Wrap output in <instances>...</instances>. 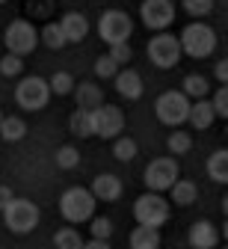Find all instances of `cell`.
Instances as JSON below:
<instances>
[{
    "mask_svg": "<svg viewBox=\"0 0 228 249\" xmlns=\"http://www.w3.org/2000/svg\"><path fill=\"white\" fill-rule=\"evenodd\" d=\"M0 3H6V0H0Z\"/></svg>",
    "mask_w": 228,
    "mask_h": 249,
    "instance_id": "7bdbcfd3",
    "label": "cell"
},
{
    "mask_svg": "<svg viewBox=\"0 0 228 249\" xmlns=\"http://www.w3.org/2000/svg\"><path fill=\"white\" fill-rule=\"evenodd\" d=\"M3 45H6L9 53L27 56V53L36 51V45H39V30L33 27L30 21H24V18H15L6 27V33H3Z\"/></svg>",
    "mask_w": 228,
    "mask_h": 249,
    "instance_id": "52a82bcc",
    "label": "cell"
},
{
    "mask_svg": "<svg viewBox=\"0 0 228 249\" xmlns=\"http://www.w3.org/2000/svg\"><path fill=\"white\" fill-rule=\"evenodd\" d=\"M213 119H216V110H213V104L208 98H195V104H190L187 122L193 124L195 131H208L210 124H213Z\"/></svg>",
    "mask_w": 228,
    "mask_h": 249,
    "instance_id": "e0dca14e",
    "label": "cell"
},
{
    "mask_svg": "<svg viewBox=\"0 0 228 249\" xmlns=\"http://www.w3.org/2000/svg\"><path fill=\"white\" fill-rule=\"evenodd\" d=\"M51 101V83L45 77H24L18 86H15V104L21 110H30V113H36L42 107H48Z\"/></svg>",
    "mask_w": 228,
    "mask_h": 249,
    "instance_id": "5b68a950",
    "label": "cell"
},
{
    "mask_svg": "<svg viewBox=\"0 0 228 249\" xmlns=\"http://www.w3.org/2000/svg\"><path fill=\"white\" fill-rule=\"evenodd\" d=\"M213 74H216V80H219V83H228V59H219V62H216Z\"/></svg>",
    "mask_w": 228,
    "mask_h": 249,
    "instance_id": "8d00e7d4",
    "label": "cell"
},
{
    "mask_svg": "<svg viewBox=\"0 0 228 249\" xmlns=\"http://www.w3.org/2000/svg\"><path fill=\"white\" fill-rule=\"evenodd\" d=\"M169 202L163 199L160 193L148 190L142 193L137 202H134V220L137 226H151V229H160V226H166L169 223Z\"/></svg>",
    "mask_w": 228,
    "mask_h": 249,
    "instance_id": "277c9868",
    "label": "cell"
},
{
    "mask_svg": "<svg viewBox=\"0 0 228 249\" xmlns=\"http://www.w3.org/2000/svg\"><path fill=\"white\" fill-rule=\"evenodd\" d=\"M89 231H92V237L110 240V234H113V223L107 220V216H92V220H89Z\"/></svg>",
    "mask_w": 228,
    "mask_h": 249,
    "instance_id": "836d02e7",
    "label": "cell"
},
{
    "mask_svg": "<svg viewBox=\"0 0 228 249\" xmlns=\"http://www.w3.org/2000/svg\"><path fill=\"white\" fill-rule=\"evenodd\" d=\"M59 27H62V33H65V42H83L89 36V21L80 12H65L59 18Z\"/></svg>",
    "mask_w": 228,
    "mask_h": 249,
    "instance_id": "2e32d148",
    "label": "cell"
},
{
    "mask_svg": "<svg viewBox=\"0 0 228 249\" xmlns=\"http://www.w3.org/2000/svg\"><path fill=\"white\" fill-rule=\"evenodd\" d=\"M116 92L122 98H127V101H137V98H142V77H140V71H134V69H124V71H119L116 77Z\"/></svg>",
    "mask_w": 228,
    "mask_h": 249,
    "instance_id": "9a60e30c",
    "label": "cell"
},
{
    "mask_svg": "<svg viewBox=\"0 0 228 249\" xmlns=\"http://www.w3.org/2000/svg\"><path fill=\"white\" fill-rule=\"evenodd\" d=\"M181 56H184L181 42L175 36H169V33H163V30L148 42V59L154 62L157 69H175L181 62Z\"/></svg>",
    "mask_w": 228,
    "mask_h": 249,
    "instance_id": "30bf717a",
    "label": "cell"
},
{
    "mask_svg": "<svg viewBox=\"0 0 228 249\" xmlns=\"http://www.w3.org/2000/svg\"><path fill=\"white\" fill-rule=\"evenodd\" d=\"M12 196H15V193L9 190V187H0V211H3V208L12 202Z\"/></svg>",
    "mask_w": 228,
    "mask_h": 249,
    "instance_id": "f35d334b",
    "label": "cell"
},
{
    "mask_svg": "<svg viewBox=\"0 0 228 249\" xmlns=\"http://www.w3.org/2000/svg\"><path fill=\"white\" fill-rule=\"evenodd\" d=\"M21 71H24V56L6 53L3 59H0V74H3V77H18Z\"/></svg>",
    "mask_w": 228,
    "mask_h": 249,
    "instance_id": "1f68e13d",
    "label": "cell"
},
{
    "mask_svg": "<svg viewBox=\"0 0 228 249\" xmlns=\"http://www.w3.org/2000/svg\"><path fill=\"white\" fill-rule=\"evenodd\" d=\"M169 196H172V205H181V208H187V205H193L195 199H199V187H195L193 181H175L172 187H169Z\"/></svg>",
    "mask_w": 228,
    "mask_h": 249,
    "instance_id": "ffe728a7",
    "label": "cell"
},
{
    "mask_svg": "<svg viewBox=\"0 0 228 249\" xmlns=\"http://www.w3.org/2000/svg\"><path fill=\"white\" fill-rule=\"evenodd\" d=\"M53 246L56 249H83V237L77 229H59L53 234Z\"/></svg>",
    "mask_w": 228,
    "mask_h": 249,
    "instance_id": "4316f807",
    "label": "cell"
},
{
    "mask_svg": "<svg viewBox=\"0 0 228 249\" xmlns=\"http://www.w3.org/2000/svg\"><path fill=\"white\" fill-rule=\"evenodd\" d=\"M95 196L92 190H86V187H69L62 196H59V213H62V220L65 223H89L92 216H95Z\"/></svg>",
    "mask_w": 228,
    "mask_h": 249,
    "instance_id": "6da1fadb",
    "label": "cell"
},
{
    "mask_svg": "<svg viewBox=\"0 0 228 249\" xmlns=\"http://www.w3.org/2000/svg\"><path fill=\"white\" fill-rule=\"evenodd\" d=\"M225 134H228V131H225Z\"/></svg>",
    "mask_w": 228,
    "mask_h": 249,
    "instance_id": "f6af8a7d",
    "label": "cell"
},
{
    "mask_svg": "<svg viewBox=\"0 0 228 249\" xmlns=\"http://www.w3.org/2000/svg\"><path fill=\"white\" fill-rule=\"evenodd\" d=\"M92 196L98 199V202H116V199H122V181L116 178V175H110V172H104V175H98L95 181H92Z\"/></svg>",
    "mask_w": 228,
    "mask_h": 249,
    "instance_id": "5bb4252c",
    "label": "cell"
},
{
    "mask_svg": "<svg viewBox=\"0 0 228 249\" xmlns=\"http://www.w3.org/2000/svg\"><path fill=\"white\" fill-rule=\"evenodd\" d=\"M48 83H51V95H71L74 92V77L69 71H56Z\"/></svg>",
    "mask_w": 228,
    "mask_h": 249,
    "instance_id": "f1b7e54d",
    "label": "cell"
},
{
    "mask_svg": "<svg viewBox=\"0 0 228 249\" xmlns=\"http://www.w3.org/2000/svg\"><path fill=\"white\" fill-rule=\"evenodd\" d=\"M0 137H3L6 142L24 140V137H27V124H24V119H18V116H3V122H0Z\"/></svg>",
    "mask_w": 228,
    "mask_h": 249,
    "instance_id": "7402d4cb",
    "label": "cell"
},
{
    "mask_svg": "<svg viewBox=\"0 0 228 249\" xmlns=\"http://www.w3.org/2000/svg\"><path fill=\"white\" fill-rule=\"evenodd\" d=\"M95 74L101 77V80H113V77L119 74V62H116L110 53L98 56V59H95Z\"/></svg>",
    "mask_w": 228,
    "mask_h": 249,
    "instance_id": "4dcf8cb0",
    "label": "cell"
},
{
    "mask_svg": "<svg viewBox=\"0 0 228 249\" xmlns=\"http://www.w3.org/2000/svg\"><path fill=\"white\" fill-rule=\"evenodd\" d=\"M222 211H225V216H228V196L222 199Z\"/></svg>",
    "mask_w": 228,
    "mask_h": 249,
    "instance_id": "ab89813d",
    "label": "cell"
},
{
    "mask_svg": "<svg viewBox=\"0 0 228 249\" xmlns=\"http://www.w3.org/2000/svg\"><path fill=\"white\" fill-rule=\"evenodd\" d=\"M80 163V151L74 145H59L56 148V166L59 169H74Z\"/></svg>",
    "mask_w": 228,
    "mask_h": 249,
    "instance_id": "f546056e",
    "label": "cell"
},
{
    "mask_svg": "<svg viewBox=\"0 0 228 249\" xmlns=\"http://www.w3.org/2000/svg\"><path fill=\"white\" fill-rule=\"evenodd\" d=\"M130 249H160V229L137 226L130 231Z\"/></svg>",
    "mask_w": 228,
    "mask_h": 249,
    "instance_id": "d6986e66",
    "label": "cell"
},
{
    "mask_svg": "<svg viewBox=\"0 0 228 249\" xmlns=\"http://www.w3.org/2000/svg\"><path fill=\"white\" fill-rule=\"evenodd\" d=\"M140 15H142V24L148 30H166L172 21H175V3L172 0H142L140 6Z\"/></svg>",
    "mask_w": 228,
    "mask_h": 249,
    "instance_id": "7c38bea8",
    "label": "cell"
},
{
    "mask_svg": "<svg viewBox=\"0 0 228 249\" xmlns=\"http://www.w3.org/2000/svg\"><path fill=\"white\" fill-rule=\"evenodd\" d=\"M0 213H3L6 229L15 231V234H30L33 229L39 226V220H42L39 205H33L30 199H18V196H12V202L0 211Z\"/></svg>",
    "mask_w": 228,
    "mask_h": 249,
    "instance_id": "3957f363",
    "label": "cell"
},
{
    "mask_svg": "<svg viewBox=\"0 0 228 249\" xmlns=\"http://www.w3.org/2000/svg\"><path fill=\"white\" fill-rule=\"evenodd\" d=\"M222 237L228 240V220H225V226H222Z\"/></svg>",
    "mask_w": 228,
    "mask_h": 249,
    "instance_id": "60d3db41",
    "label": "cell"
},
{
    "mask_svg": "<svg viewBox=\"0 0 228 249\" xmlns=\"http://www.w3.org/2000/svg\"><path fill=\"white\" fill-rule=\"evenodd\" d=\"M124 128V113L113 104H101L92 110V134L104 137V140H116Z\"/></svg>",
    "mask_w": 228,
    "mask_h": 249,
    "instance_id": "8fae6325",
    "label": "cell"
},
{
    "mask_svg": "<svg viewBox=\"0 0 228 249\" xmlns=\"http://www.w3.org/2000/svg\"><path fill=\"white\" fill-rule=\"evenodd\" d=\"M145 187L154 193H166L169 187L181 178V169H178V160L175 158H157L145 166Z\"/></svg>",
    "mask_w": 228,
    "mask_h": 249,
    "instance_id": "9c48e42d",
    "label": "cell"
},
{
    "mask_svg": "<svg viewBox=\"0 0 228 249\" xmlns=\"http://www.w3.org/2000/svg\"><path fill=\"white\" fill-rule=\"evenodd\" d=\"M181 51L193 59H205L216 51V33H213V27H208L205 21H193L181 30Z\"/></svg>",
    "mask_w": 228,
    "mask_h": 249,
    "instance_id": "7a4b0ae2",
    "label": "cell"
},
{
    "mask_svg": "<svg viewBox=\"0 0 228 249\" xmlns=\"http://www.w3.org/2000/svg\"><path fill=\"white\" fill-rule=\"evenodd\" d=\"M0 122H3V113H0Z\"/></svg>",
    "mask_w": 228,
    "mask_h": 249,
    "instance_id": "b9f144b4",
    "label": "cell"
},
{
    "mask_svg": "<svg viewBox=\"0 0 228 249\" xmlns=\"http://www.w3.org/2000/svg\"><path fill=\"white\" fill-rule=\"evenodd\" d=\"M69 128H71V134L74 137H95L92 134V110H74L71 113V119H69Z\"/></svg>",
    "mask_w": 228,
    "mask_h": 249,
    "instance_id": "603a6c76",
    "label": "cell"
},
{
    "mask_svg": "<svg viewBox=\"0 0 228 249\" xmlns=\"http://www.w3.org/2000/svg\"><path fill=\"white\" fill-rule=\"evenodd\" d=\"M208 175L216 184H228V148H219L208 158Z\"/></svg>",
    "mask_w": 228,
    "mask_h": 249,
    "instance_id": "44dd1931",
    "label": "cell"
},
{
    "mask_svg": "<svg viewBox=\"0 0 228 249\" xmlns=\"http://www.w3.org/2000/svg\"><path fill=\"white\" fill-rule=\"evenodd\" d=\"M130 33H134V21H130V15L122 12V9H107L101 18H98V36H101L107 45L127 42Z\"/></svg>",
    "mask_w": 228,
    "mask_h": 249,
    "instance_id": "ba28073f",
    "label": "cell"
},
{
    "mask_svg": "<svg viewBox=\"0 0 228 249\" xmlns=\"http://www.w3.org/2000/svg\"><path fill=\"white\" fill-rule=\"evenodd\" d=\"M74 98H77V107L80 110H95V107H101L104 104V92L101 86H95V83H74Z\"/></svg>",
    "mask_w": 228,
    "mask_h": 249,
    "instance_id": "ac0fdd59",
    "label": "cell"
},
{
    "mask_svg": "<svg viewBox=\"0 0 228 249\" xmlns=\"http://www.w3.org/2000/svg\"><path fill=\"white\" fill-rule=\"evenodd\" d=\"M83 249H110V243H107V240H101V237H92V240H86V243H83Z\"/></svg>",
    "mask_w": 228,
    "mask_h": 249,
    "instance_id": "74e56055",
    "label": "cell"
},
{
    "mask_svg": "<svg viewBox=\"0 0 228 249\" xmlns=\"http://www.w3.org/2000/svg\"><path fill=\"white\" fill-rule=\"evenodd\" d=\"M213 110H216V116H222V119H228V83H222L219 89H216V95H213Z\"/></svg>",
    "mask_w": 228,
    "mask_h": 249,
    "instance_id": "e575fe53",
    "label": "cell"
},
{
    "mask_svg": "<svg viewBox=\"0 0 228 249\" xmlns=\"http://www.w3.org/2000/svg\"><path fill=\"white\" fill-rule=\"evenodd\" d=\"M110 56L119 62V66H124V62L134 59V51H130V45H127V42H119V45H110Z\"/></svg>",
    "mask_w": 228,
    "mask_h": 249,
    "instance_id": "d590c367",
    "label": "cell"
},
{
    "mask_svg": "<svg viewBox=\"0 0 228 249\" xmlns=\"http://www.w3.org/2000/svg\"><path fill=\"white\" fill-rule=\"evenodd\" d=\"M181 6H184V12L193 15V18H205V15H210V9H213V0H181Z\"/></svg>",
    "mask_w": 228,
    "mask_h": 249,
    "instance_id": "d6a6232c",
    "label": "cell"
},
{
    "mask_svg": "<svg viewBox=\"0 0 228 249\" xmlns=\"http://www.w3.org/2000/svg\"><path fill=\"white\" fill-rule=\"evenodd\" d=\"M137 151H140L137 140H130V137H116V142H113V158H116V160L130 163V160L137 158Z\"/></svg>",
    "mask_w": 228,
    "mask_h": 249,
    "instance_id": "cb8c5ba5",
    "label": "cell"
},
{
    "mask_svg": "<svg viewBox=\"0 0 228 249\" xmlns=\"http://www.w3.org/2000/svg\"><path fill=\"white\" fill-rule=\"evenodd\" d=\"M166 148H169V154L181 158V154H187V151L193 148V137H190L187 131H175V134H169V140H166Z\"/></svg>",
    "mask_w": 228,
    "mask_h": 249,
    "instance_id": "83f0119b",
    "label": "cell"
},
{
    "mask_svg": "<svg viewBox=\"0 0 228 249\" xmlns=\"http://www.w3.org/2000/svg\"><path fill=\"white\" fill-rule=\"evenodd\" d=\"M222 249H228V246H222Z\"/></svg>",
    "mask_w": 228,
    "mask_h": 249,
    "instance_id": "ee69618b",
    "label": "cell"
},
{
    "mask_svg": "<svg viewBox=\"0 0 228 249\" xmlns=\"http://www.w3.org/2000/svg\"><path fill=\"white\" fill-rule=\"evenodd\" d=\"M219 243V229L208 220H199L190 226V246L193 249H216Z\"/></svg>",
    "mask_w": 228,
    "mask_h": 249,
    "instance_id": "4fadbf2b",
    "label": "cell"
},
{
    "mask_svg": "<svg viewBox=\"0 0 228 249\" xmlns=\"http://www.w3.org/2000/svg\"><path fill=\"white\" fill-rule=\"evenodd\" d=\"M181 86H184L181 92H184L187 98H205V95H208V89H210V86H208V80H205L202 74H187Z\"/></svg>",
    "mask_w": 228,
    "mask_h": 249,
    "instance_id": "484cf974",
    "label": "cell"
},
{
    "mask_svg": "<svg viewBox=\"0 0 228 249\" xmlns=\"http://www.w3.org/2000/svg\"><path fill=\"white\" fill-rule=\"evenodd\" d=\"M39 39L51 48V51H62L65 45H69V42H65V33H62V27H59V21L53 24H45V30H42V33H39Z\"/></svg>",
    "mask_w": 228,
    "mask_h": 249,
    "instance_id": "d4e9b609",
    "label": "cell"
},
{
    "mask_svg": "<svg viewBox=\"0 0 228 249\" xmlns=\"http://www.w3.org/2000/svg\"><path fill=\"white\" fill-rule=\"evenodd\" d=\"M154 113H157V119L163 124L178 128V124H184L187 116H190V98L184 95V92L169 89V92H163V95L154 101Z\"/></svg>",
    "mask_w": 228,
    "mask_h": 249,
    "instance_id": "8992f818",
    "label": "cell"
}]
</instances>
